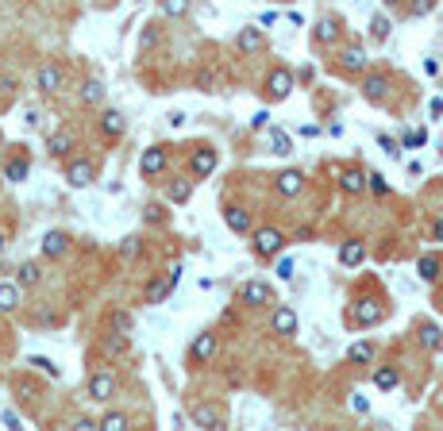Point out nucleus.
<instances>
[{
	"label": "nucleus",
	"instance_id": "nucleus-1",
	"mask_svg": "<svg viewBox=\"0 0 443 431\" xmlns=\"http://www.w3.org/2000/svg\"><path fill=\"white\" fill-rule=\"evenodd\" d=\"M251 239H255L258 258H274V255H282V246H286V235H282L277 227H258V231H251Z\"/></svg>",
	"mask_w": 443,
	"mask_h": 431
},
{
	"label": "nucleus",
	"instance_id": "nucleus-2",
	"mask_svg": "<svg viewBox=\"0 0 443 431\" xmlns=\"http://www.w3.org/2000/svg\"><path fill=\"white\" fill-rule=\"evenodd\" d=\"M66 181L73 189H85V185H93V181H97V166H93V162H89V158H73V162H69L66 166Z\"/></svg>",
	"mask_w": 443,
	"mask_h": 431
},
{
	"label": "nucleus",
	"instance_id": "nucleus-3",
	"mask_svg": "<svg viewBox=\"0 0 443 431\" xmlns=\"http://www.w3.org/2000/svg\"><path fill=\"white\" fill-rule=\"evenodd\" d=\"M112 393H116V377H112L109 370H97L89 377V401L104 404V401H112Z\"/></svg>",
	"mask_w": 443,
	"mask_h": 431
},
{
	"label": "nucleus",
	"instance_id": "nucleus-4",
	"mask_svg": "<svg viewBox=\"0 0 443 431\" xmlns=\"http://www.w3.org/2000/svg\"><path fill=\"white\" fill-rule=\"evenodd\" d=\"M266 93H270V100H286L289 93H293V73H289L286 66L270 69V78H266Z\"/></svg>",
	"mask_w": 443,
	"mask_h": 431
},
{
	"label": "nucleus",
	"instance_id": "nucleus-5",
	"mask_svg": "<svg viewBox=\"0 0 443 431\" xmlns=\"http://www.w3.org/2000/svg\"><path fill=\"white\" fill-rule=\"evenodd\" d=\"M166 166H170V150L166 147H150V150H143V158H139L143 177H158Z\"/></svg>",
	"mask_w": 443,
	"mask_h": 431
},
{
	"label": "nucleus",
	"instance_id": "nucleus-6",
	"mask_svg": "<svg viewBox=\"0 0 443 431\" xmlns=\"http://www.w3.org/2000/svg\"><path fill=\"white\" fill-rule=\"evenodd\" d=\"M35 85H39V93H58L62 85H66V73H62V66H54V62H47V66H39V73H35Z\"/></svg>",
	"mask_w": 443,
	"mask_h": 431
},
{
	"label": "nucleus",
	"instance_id": "nucleus-7",
	"mask_svg": "<svg viewBox=\"0 0 443 431\" xmlns=\"http://www.w3.org/2000/svg\"><path fill=\"white\" fill-rule=\"evenodd\" d=\"M177 277H181V266H174L166 277H158V281H150L147 285V304H162L170 293H174V285H177Z\"/></svg>",
	"mask_w": 443,
	"mask_h": 431
},
{
	"label": "nucleus",
	"instance_id": "nucleus-8",
	"mask_svg": "<svg viewBox=\"0 0 443 431\" xmlns=\"http://www.w3.org/2000/svg\"><path fill=\"white\" fill-rule=\"evenodd\" d=\"M266 47V39H262V27H239V35H236V50L239 54H258V50Z\"/></svg>",
	"mask_w": 443,
	"mask_h": 431
},
{
	"label": "nucleus",
	"instance_id": "nucleus-9",
	"mask_svg": "<svg viewBox=\"0 0 443 431\" xmlns=\"http://www.w3.org/2000/svg\"><path fill=\"white\" fill-rule=\"evenodd\" d=\"M193 423H197V428H208V431H220L224 428V412H220L216 404H197V408H193Z\"/></svg>",
	"mask_w": 443,
	"mask_h": 431
},
{
	"label": "nucleus",
	"instance_id": "nucleus-10",
	"mask_svg": "<svg viewBox=\"0 0 443 431\" xmlns=\"http://www.w3.org/2000/svg\"><path fill=\"white\" fill-rule=\"evenodd\" d=\"M216 150H208V147H197L193 150V158H189V170H193V177H208L212 170H216Z\"/></svg>",
	"mask_w": 443,
	"mask_h": 431
},
{
	"label": "nucleus",
	"instance_id": "nucleus-11",
	"mask_svg": "<svg viewBox=\"0 0 443 431\" xmlns=\"http://www.w3.org/2000/svg\"><path fill=\"white\" fill-rule=\"evenodd\" d=\"M243 304H251V308H266V304L274 301V293H270V285H262V281H247L243 285Z\"/></svg>",
	"mask_w": 443,
	"mask_h": 431
},
{
	"label": "nucleus",
	"instance_id": "nucleus-12",
	"mask_svg": "<svg viewBox=\"0 0 443 431\" xmlns=\"http://www.w3.org/2000/svg\"><path fill=\"white\" fill-rule=\"evenodd\" d=\"M274 189H277V196H297L305 189V177L297 174V170H282V174L274 177Z\"/></svg>",
	"mask_w": 443,
	"mask_h": 431
},
{
	"label": "nucleus",
	"instance_id": "nucleus-13",
	"mask_svg": "<svg viewBox=\"0 0 443 431\" xmlns=\"http://www.w3.org/2000/svg\"><path fill=\"white\" fill-rule=\"evenodd\" d=\"M270 327H274V335H297V312L293 308H274V320H270Z\"/></svg>",
	"mask_w": 443,
	"mask_h": 431
},
{
	"label": "nucleus",
	"instance_id": "nucleus-14",
	"mask_svg": "<svg viewBox=\"0 0 443 431\" xmlns=\"http://www.w3.org/2000/svg\"><path fill=\"white\" fill-rule=\"evenodd\" d=\"M212 354H216V335H208V331L197 335L193 347H189V358H193V362H208Z\"/></svg>",
	"mask_w": 443,
	"mask_h": 431
},
{
	"label": "nucleus",
	"instance_id": "nucleus-15",
	"mask_svg": "<svg viewBox=\"0 0 443 431\" xmlns=\"http://www.w3.org/2000/svg\"><path fill=\"white\" fill-rule=\"evenodd\" d=\"M339 69H343V73H359V69H366L363 47H343V50H339Z\"/></svg>",
	"mask_w": 443,
	"mask_h": 431
},
{
	"label": "nucleus",
	"instance_id": "nucleus-16",
	"mask_svg": "<svg viewBox=\"0 0 443 431\" xmlns=\"http://www.w3.org/2000/svg\"><path fill=\"white\" fill-rule=\"evenodd\" d=\"M385 89H389V78H385V73H370V78L363 81V97L370 100V104H378V100H385Z\"/></svg>",
	"mask_w": 443,
	"mask_h": 431
},
{
	"label": "nucleus",
	"instance_id": "nucleus-17",
	"mask_svg": "<svg viewBox=\"0 0 443 431\" xmlns=\"http://www.w3.org/2000/svg\"><path fill=\"white\" fill-rule=\"evenodd\" d=\"M66 246H69L66 231H47V235H43V255L47 258H62L66 255Z\"/></svg>",
	"mask_w": 443,
	"mask_h": 431
},
{
	"label": "nucleus",
	"instance_id": "nucleus-18",
	"mask_svg": "<svg viewBox=\"0 0 443 431\" xmlns=\"http://www.w3.org/2000/svg\"><path fill=\"white\" fill-rule=\"evenodd\" d=\"M189 196H193V181H185V177L166 181V200H170V205H185Z\"/></svg>",
	"mask_w": 443,
	"mask_h": 431
},
{
	"label": "nucleus",
	"instance_id": "nucleus-19",
	"mask_svg": "<svg viewBox=\"0 0 443 431\" xmlns=\"http://www.w3.org/2000/svg\"><path fill=\"white\" fill-rule=\"evenodd\" d=\"M382 320V304L378 301H359V308H354V323L359 327H370V323Z\"/></svg>",
	"mask_w": 443,
	"mask_h": 431
},
{
	"label": "nucleus",
	"instance_id": "nucleus-20",
	"mask_svg": "<svg viewBox=\"0 0 443 431\" xmlns=\"http://www.w3.org/2000/svg\"><path fill=\"white\" fill-rule=\"evenodd\" d=\"M224 224L236 231V235H247L251 231V212H243V208H227L224 212Z\"/></svg>",
	"mask_w": 443,
	"mask_h": 431
},
{
	"label": "nucleus",
	"instance_id": "nucleus-21",
	"mask_svg": "<svg viewBox=\"0 0 443 431\" xmlns=\"http://www.w3.org/2000/svg\"><path fill=\"white\" fill-rule=\"evenodd\" d=\"M47 150L54 158H66L69 150H73V135H69V131H54V135L47 139Z\"/></svg>",
	"mask_w": 443,
	"mask_h": 431
},
{
	"label": "nucleus",
	"instance_id": "nucleus-22",
	"mask_svg": "<svg viewBox=\"0 0 443 431\" xmlns=\"http://www.w3.org/2000/svg\"><path fill=\"white\" fill-rule=\"evenodd\" d=\"M124 128H128V124H124V116H120V112H112V108L100 116V131H104L109 139H120V135H124Z\"/></svg>",
	"mask_w": 443,
	"mask_h": 431
},
{
	"label": "nucleus",
	"instance_id": "nucleus-23",
	"mask_svg": "<svg viewBox=\"0 0 443 431\" xmlns=\"http://www.w3.org/2000/svg\"><path fill=\"white\" fill-rule=\"evenodd\" d=\"M374 385L382 393H389V389H397V385H401V373H397L394 366H378V370H374Z\"/></svg>",
	"mask_w": 443,
	"mask_h": 431
},
{
	"label": "nucleus",
	"instance_id": "nucleus-24",
	"mask_svg": "<svg viewBox=\"0 0 443 431\" xmlns=\"http://www.w3.org/2000/svg\"><path fill=\"white\" fill-rule=\"evenodd\" d=\"M39 277H43L39 262H23L20 270H16V285H20V289H31V285H39Z\"/></svg>",
	"mask_w": 443,
	"mask_h": 431
},
{
	"label": "nucleus",
	"instance_id": "nucleus-25",
	"mask_svg": "<svg viewBox=\"0 0 443 431\" xmlns=\"http://www.w3.org/2000/svg\"><path fill=\"white\" fill-rule=\"evenodd\" d=\"M339 262L343 266H363L366 262V246L363 243H343L339 246Z\"/></svg>",
	"mask_w": 443,
	"mask_h": 431
},
{
	"label": "nucleus",
	"instance_id": "nucleus-26",
	"mask_svg": "<svg viewBox=\"0 0 443 431\" xmlns=\"http://www.w3.org/2000/svg\"><path fill=\"white\" fill-rule=\"evenodd\" d=\"M81 104H89V108L104 104V85H100V81H85V85H81Z\"/></svg>",
	"mask_w": 443,
	"mask_h": 431
},
{
	"label": "nucleus",
	"instance_id": "nucleus-27",
	"mask_svg": "<svg viewBox=\"0 0 443 431\" xmlns=\"http://www.w3.org/2000/svg\"><path fill=\"white\" fill-rule=\"evenodd\" d=\"M339 189H343V193H363V189H366V174H363V170H347V174L339 177Z\"/></svg>",
	"mask_w": 443,
	"mask_h": 431
},
{
	"label": "nucleus",
	"instance_id": "nucleus-28",
	"mask_svg": "<svg viewBox=\"0 0 443 431\" xmlns=\"http://www.w3.org/2000/svg\"><path fill=\"white\" fill-rule=\"evenodd\" d=\"M416 270H420V277H424V281H435V277H440V270H443V262H440L435 255H420Z\"/></svg>",
	"mask_w": 443,
	"mask_h": 431
},
{
	"label": "nucleus",
	"instance_id": "nucleus-29",
	"mask_svg": "<svg viewBox=\"0 0 443 431\" xmlns=\"http://www.w3.org/2000/svg\"><path fill=\"white\" fill-rule=\"evenodd\" d=\"M16 304H20V285L4 281V285H0V312H12Z\"/></svg>",
	"mask_w": 443,
	"mask_h": 431
},
{
	"label": "nucleus",
	"instance_id": "nucleus-30",
	"mask_svg": "<svg viewBox=\"0 0 443 431\" xmlns=\"http://www.w3.org/2000/svg\"><path fill=\"white\" fill-rule=\"evenodd\" d=\"M420 339L428 351H443V331L435 327V323H420Z\"/></svg>",
	"mask_w": 443,
	"mask_h": 431
},
{
	"label": "nucleus",
	"instance_id": "nucleus-31",
	"mask_svg": "<svg viewBox=\"0 0 443 431\" xmlns=\"http://www.w3.org/2000/svg\"><path fill=\"white\" fill-rule=\"evenodd\" d=\"M97 428H104V431H124V428H128V416H124V412H104Z\"/></svg>",
	"mask_w": 443,
	"mask_h": 431
},
{
	"label": "nucleus",
	"instance_id": "nucleus-32",
	"mask_svg": "<svg viewBox=\"0 0 443 431\" xmlns=\"http://www.w3.org/2000/svg\"><path fill=\"white\" fill-rule=\"evenodd\" d=\"M27 158H12L8 166H4V177H8V181H23V177H27Z\"/></svg>",
	"mask_w": 443,
	"mask_h": 431
},
{
	"label": "nucleus",
	"instance_id": "nucleus-33",
	"mask_svg": "<svg viewBox=\"0 0 443 431\" xmlns=\"http://www.w3.org/2000/svg\"><path fill=\"white\" fill-rule=\"evenodd\" d=\"M339 39V23L335 20H320V27H316V43H335Z\"/></svg>",
	"mask_w": 443,
	"mask_h": 431
},
{
	"label": "nucleus",
	"instance_id": "nucleus-34",
	"mask_svg": "<svg viewBox=\"0 0 443 431\" xmlns=\"http://www.w3.org/2000/svg\"><path fill=\"white\" fill-rule=\"evenodd\" d=\"M270 143H274V154H289V150H293L289 135L286 131H277V128H270Z\"/></svg>",
	"mask_w": 443,
	"mask_h": 431
},
{
	"label": "nucleus",
	"instance_id": "nucleus-35",
	"mask_svg": "<svg viewBox=\"0 0 443 431\" xmlns=\"http://www.w3.org/2000/svg\"><path fill=\"white\" fill-rule=\"evenodd\" d=\"M104 351H109V354H124V351H128V335H124V331H112L109 339H104Z\"/></svg>",
	"mask_w": 443,
	"mask_h": 431
},
{
	"label": "nucleus",
	"instance_id": "nucleus-36",
	"mask_svg": "<svg viewBox=\"0 0 443 431\" xmlns=\"http://www.w3.org/2000/svg\"><path fill=\"white\" fill-rule=\"evenodd\" d=\"M347 358H351V362H370V358H374V347H370V343H354L351 351H347Z\"/></svg>",
	"mask_w": 443,
	"mask_h": 431
},
{
	"label": "nucleus",
	"instance_id": "nucleus-37",
	"mask_svg": "<svg viewBox=\"0 0 443 431\" xmlns=\"http://www.w3.org/2000/svg\"><path fill=\"white\" fill-rule=\"evenodd\" d=\"M131 327H135V320H131V312H112V331H124V335H131Z\"/></svg>",
	"mask_w": 443,
	"mask_h": 431
},
{
	"label": "nucleus",
	"instance_id": "nucleus-38",
	"mask_svg": "<svg viewBox=\"0 0 443 431\" xmlns=\"http://www.w3.org/2000/svg\"><path fill=\"white\" fill-rule=\"evenodd\" d=\"M370 35H374L378 43H385L389 39V20H385V16H374V20H370Z\"/></svg>",
	"mask_w": 443,
	"mask_h": 431
},
{
	"label": "nucleus",
	"instance_id": "nucleus-39",
	"mask_svg": "<svg viewBox=\"0 0 443 431\" xmlns=\"http://www.w3.org/2000/svg\"><path fill=\"white\" fill-rule=\"evenodd\" d=\"M189 0H162V16H185Z\"/></svg>",
	"mask_w": 443,
	"mask_h": 431
},
{
	"label": "nucleus",
	"instance_id": "nucleus-40",
	"mask_svg": "<svg viewBox=\"0 0 443 431\" xmlns=\"http://www.w3.org/2000/svg\"><path fill=\"white\" fill-rule=\"evenodd\" d=\"M366 185L374 189V193H378V196H385V193H389V181H385V177H382V174H366Z\"/></svg>",
	"mask_w": 443,
	"mask_h": 431
},
{
	"label": "nucleus",
	"instance_id": "nucleus-41",
	"mask_svg": "<svg viewBox=\"0 0 443 431\" xmlns=\"http://www.w3.org/2000/svg\"><path fill=\"white\" fill-rule=\"evenodd\" d=\"M31 366H35V370H43V373H50V377H58V366L50 362V358H39V354H31Z\"/></svg>",
	"mask_w": 443,
	"mask_h": 431
},
{
	"label": "nucleus",
	"instance_id": "nucleus-42",
	"mask_svg": "<svg viewBox=\"0 0 443 431\" xmlns=\"http://www.w3.org/2000/svg\"><path fill=\"white\" fill-rule=\"evenodd\" d=\"M432 8H435V0H413V8L409 12H413V16H428Z\"/></svg>",
	"mask_w": 443,
	"mask_h": 431
},
{
	"label": "nucleus",
	"instance_id": "nucleus-43",
	"mask_svg": "<svg viewBox=\"0 0 443 431\" xmlns=\"http://www.w3.org/2000/svg\"><path fill=\"white\" fill-rule=\"evenodd\" d=\"M120 255H124V258H135V255H139V239H135V235H131V239H124V246H120Z\"/></svg>",
	"mask_w": 443,
	"mask_h": 431
},
{
	"label": "nucleus",
	"instance_id": "nucleus-44",
	"mask_svg": "<svg viewBox=\"0 0 443 431\" xmlns=\"http://www.w3.org/2000/svg\"><path fill=\"white\" fill-rule=\"evenodd\" d=\"M351 408L359 412V416H366V412H370V401H366L363 393H354V397H351Z\"/></svg>",
	"mask_w": 443,
	"mask_h": 431
},
{
	"label": "nucleus",
	"instance_id": "nucleus-45",
	"mask_svg": "<svg viewBox=\"0 0 443 431\" xmlns=\"http://www.w3.org/2000/svg\"><path fill=\"white\" fill-rule=\"evenodd\" d=\"M277 277H293V258H282L277 262Z\"/></svg>",
	"mask_w": 443,
	"mask_h": 431
},
{
	"label": "nucleus",
	"instance_id": "nucleus-46",
	"mask_svg": "<svg viewBox=\"0 0 443 431\" xmlns=\"http://www.w3.org/2000/svg\"><path fill=\"white\" fill-rule=\"evenodd\" d=\"M424 131H413V135H405V147H424Z\"/></svg>",
	"mask_w": 443,
	"mask_h": 431
},
{
	"label": "nucleus",
	"instance_id": "nucleus-47",
	"mask_svg": "<svg viewBox=\"0 0 443 431\" xmlns=\"http://www.w3.org/2000/svg\"><path fill=\"white\" fill-rule=\"evenodd\" d=\"M155 43H158V31L147 27V31H143V39H139V47H155Z\"/></svg>",
	"mask_w": 443,
	"mask_h": 431
},
{
	"label": "nucleus",
	"instance_id": "nucleus-48",
	"mask_svg": "<svg viewBox=\"0 0 443 431\" xmlns=\"http://www.w3.org/2000/svg\"><path fill=\"white\" fill-rule=\"evenodd\" d=\"M266 124H270V112H255V119H251V128H255V131H262Z\"/></svg>",
	"mask_w": 443,
	"mask_h": 431
},
{
	"label": "nucleus",
	"instance_id": "nucleus-49",
	"mask_svg": "<svg viewBox=\"0 0 443 431\" xmlns=\"http://www.w3.org/2000/svg\"><path fill=\"white\" fill-rule=\"evenodd\" d=\"M0 420L8 423V428H20V416H16V412H8V408L0 412Z\"/></svg>",
	"mask_w": 443,
	"mask_h": 431
},
{
	"label": "nucleus",
	"instance_id": "nucleus-50",
	"mask_svg": "<svg viewBox=\"0 0 443 431\" xmlns=\"http://www.w3.org/2000/svg\"><path fill=\"white\" fill-rule=\"evenodd\" d=\"M0 93H8L12 97V93H16V78H0Z\"/></svg>",
	"mask_w": 443,
	"mask_h": 431
},
{
	"label": "nucleus",
	"instance_id": "nucleus-51",
	"mask_svg": "<svg viewBox=\"0 0 443 431\" xmlns=\"http://www.w3.org/2000/svg\"><path fill=\"white\" fill-rule=\"evenodd\" d=\"M147 220H150V224H158V220H162V208L150 205V208H147Z\"/></svg>",
	"mask_w": 443,
	"mask_h": 431
},
{
	"label": "nucleus",
	"instance_id": "nucleus-52",
	"mask_svg": "<svg viewBox=\"0 0 443 431\" xmlns=\"http://www.w3.org/2000/svg\"><path fill=\"white\" fill-rule=\"evenodd\" d=\"M73 428H81V431H93V428H97V420H85V416H81V420L73 423Z\"/></svg>",
	"mask_w": 443,
	"mask_h": 431
},
{
	"label": "nucleus",
	"instance_id": "nucleus-53",
	"mask_svg": "<svg viewBox=\"0 0 443 431\" xmlns=\"http://www.w3.org/2000/svg\"><path fill=\"white\" fill-rule=\"evenodd\" d=\"M432 235H435V243H443V220H435V224H432Z\"/></svg>",
	"mask_w": 443,
	"mask_h": 431
},
{
	"label": "nucleus",
	"instance_id": "nucleus-54",
	"mask_svg": "<svg viewBox=\"0 0 443 431\" xmlns=\"http://www.w3.org/2000/svg\"><path fill=\"white\" fill-rule=\"evenodd\" d=\"M0 255H4V231H0Z\"/></svg>",
	"mask_w": 443,
	"mask_h": 431
}]
</instances>
